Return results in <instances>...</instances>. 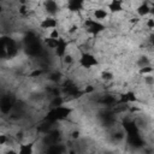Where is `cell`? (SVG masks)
I'll use <instances>...</instances> for the list:
<instances>
[{
    "mask_svg": "<svg viewBox=\"0 0 154 154\" xmlns=\"http://www.w3.org/2000/svg\"><path fill=\"white\" fill-rule=\"evenodd\" d=\"M77 65L79 69H83L85 71H89L94 67H97L100 65V59L94 54L93 52H82L79 55V59L77 60Z\"/></svg>",
    "mask_w": 154,
    "mask_h": 154,
    "instance_id": "6da1fadb",
    "label": "cell"
},
{
    "mask_svg": "<svg viewBox=\"0 0 154 154\" xmlns=\"http://www.w3.org/2000/svg\"><path fill=\"white\" fill-rule=\"evenodd\" d=\"M37 25H38V28H40L41 30L49 32V31H52V30L59 28L60 20H59V18L55 17V16H45V17L41 18V20H38Z\"/></svg>",
    "mask_w": 154,
    "mask_h": 154,
    "instance_id": "7a4b0ae2",
    "label": "cell"
},
{
    "mask_svg": "<svg viewBox=\"0 0 154 154\" xmlns=\"http://www.w3.org/2000/svg\"><path fill=\"white\" fill-rule=\"evenodd\" d=\"M89 11H90V17L93 19H95L96 22H100V23H103V22L108 20L109 17L112 16L105 6H96V7H93V10H89Z\"/></svg>",
    "mask_w": 154,
    "mask_h": 154,
    "instance_id": "3957f363",
    "label": "cell"
},
{
    "mask_svg": "<svg viewBox=\"0 0 154 154\" xmlns=\"http://www.w3.org/2000/svg\"><path fill=\"white\" fill-rule=\"evenodd\" d=\"M69 48H70V41L66 40V38L64 37V35H63L61 37L58 38L57 47H55V49L53 51V52H54V55H55L59 60H61V59L67 54Z\"/></svg>",
    "mask_w": 154,
    "mask_h": 154,
    "instance_id": "277c9868",
    "label": "cell"
},
{
    "mask_svg": "<svg viewBox=\"0 0 154 154\" xmlns=\"http://www.w3.org/2000/svg\"><path fill=\"white\" fill-rule=\"evenodd\" d=\"M36 143L37 140H31V141H24L22 143L17 144V153L18 154H35L36 152Z\"/></svg>",
    "mask_w": 154,
    "mask_h": 154,
    "instance_id": "5b68a950",
    "label": "cell"
},
{
    "mask_svg": "<svg viewBox=\"0 0 154 154\" xmlns=\"http://www.w3.org/2000/svg\"><path fill=\"white\" fill-rule=\"evenodd\" d=\"M105 7L108 10V12L113 16V14H120V13H124L125 12V7H124V1H120V0H112V1H108V2H105L103 4Z\"/></svg>",
    "mask_w": 154,
    "mask_h": 154,
    "instance_id": "8992f818",
    "label": "cell"
},
{
    "mask_svg": "<svg viewBox=\"0 0 154 154\" xmlns=\"http://www.w3.org/2000/svg\"><path fill=\"white\" fill-rule=\"evenodd\" d=\"M150 11H152V7H150V2L148 1H142V2H138L136 10H135V14L137 17H140L141 19H146L150 16Z\"/></svg>",
    "mask_w": 154,
    "mask_h": 154,
    "instance_id": "52a82bcc",
    "label": "cell"
},
{
    "mask_svg": "<svg viewBox=\"0 0 154 154\" xmlns=\"http://www.w3.org/2000/svg\"><path fill=\"white\" fill-rule=\"evenodd\" d=\"M153 73H154V66L153 65H148V66L137 69V75H140L141 77L148 76V75H153Z\"/></svg>",
    "mask_w": 154,
    "mask_h": 154,
    "instance_id": "ba28073f",
    "label": "cell"
},
{
    "mask_svg": "<svg viewBox=\"0 0 154 154\" xmlns=\"http://www.w3.org/2000/svg\"><path fill=\"white\" fill-rule=\"evenodd\" d=\"M70 136L72 140H79L81 138V131L77 129H73L72 131H70Z\"/></svg>",
    "mask_w": 154,
    "mask_h": 154,
    "instance_id": "9c48e42d",
    "label": "cell"
}]
</instances>
